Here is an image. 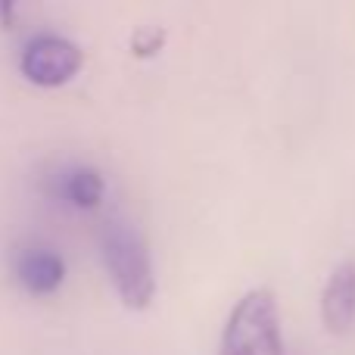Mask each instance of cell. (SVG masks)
<instances>
[{
    "label": "cell",
    "instance_id": "cell-1",
    "mask_svg": "<svg viewBox=\"0 0 355 355\" xmlns=\"http://www.w3.org/2000/svg\"><path fill=\"white\" fill-rule=\"evenodd\" d=\"M100 256H103L106 275H110L112 287H116L119 300L128 309L141 312L153 302L156 296V271H153V256L137 231V225L125 215H106L100 221Z\"/></svg>",
    "mask_w": 355,
    "mask_h": 355
},
{
    "label": "cell",
    "instance_id": "cell-2",
    "mask_svg": "<svg viewBox=\"0 0 355 355\" xmlns=\"http://www.w3.org/2000/svg\"><path fill=\"white\" fill-rule=\"evenodd\" d=\"M218 355H284L281 312L268 287L246 290L221 331Z\"/></svg>",
    "mask_w": 355,
    "mask_h": 355
},
{
    "label": "cell",
    "instance_id": "cell-3",
    "mask_svg": "<svg viewBox=\"0 0 355 355\" xmlns=\"http://www.w3.org/2000/svg\"><path fill=\"white\" fill-rule=\"evenodd\" d=\"M85 62V50L66 35L56 31H37L22 44L19 69L37 87H60L78 75Z\"/></svg>",
    "mask_w": 355,
    "mask_h": 355
},
{
    "label": "cell",
    "instance_id": "cell-4",
    "mask_svg": "<svg viewBox=\"0 0 355 355\" xmlns=\"http://www.w3.org/2000/svg\"><path fill=\"white\" fill-rule=\"evenodd\" d=\"M12 275L28 293L47 296L66 281V262L50 246H19L12 256Z\"/></svg>",
    "mask_w": 355,
    "mask_h": 355
},
{
    "label": "cell",
    "instance_id": "cell-5",
    "mask_svg": "<svg viewBox=\"0 0 355 355\" xmlns=\"http://www.w3.org/2000/svg\"><path fill=\"white\" fill-rule=\"evenodd\" d=\"M321 321L331 334H346L355 321V262H340L321 290Z\"/></svg>",
    "mask_w": 355,
    "mask_h": 355
},
{
    "label": "cell",
    "instance_id": "cell-6",
    "mask_svg": "<svg viewBox=\"0 0 355 355\" xmlns=\"http://www.w3.org/2000/svg\"><path fill=\"white\" fill-rule=\"evenodd\" d=\"M53 193H56V200L87 212V209H97L103 202L106 181L91 166H69L53 175Z\"/></svg>",
    "mask_w": 355,
    "mask_h": 355
},
{
    "label": "cell",
    "instance_id": "cell-7",
    "mask_svg": "<svg viewBox=\"0 0 355 355\" xmlns=\"http://www.w3.org/2000/svg\"><path fill=\"white\" fill-rule=\"evenodd\" d=\"M159 44H162V28H150V25H144V28L135 31V37H131V50H135L137 56L156 53Z\"/></svg>",
    "mask_w": 355,
    "mask_h": 355
},
{
    "label": "cell",
    "instance_id": "cell-8",
    "mask_svg": "<svg viewBox=\"0 0 355 355\" xmlns=\"http://www.w3.org/2000/svg\"><path fill=\"white\" fill-rule=\"evenodd\" d=\"M12 16H16V6H12V3H0V25H3V28H10V25H12Z\"/></svg>",
    "mask_w": 355,
    "mask_h": 355
}]
</instances>
